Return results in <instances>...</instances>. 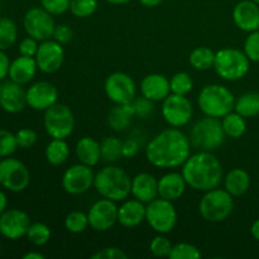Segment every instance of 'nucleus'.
I'll use <instances>...</instances> for the list:
<instances>
[{
    "label": "nucleus",
    "instance_id": "37998d69",
    "mask_svg": "<svg viewBox=\"0 0 259 259\" xmlns=\"http://www.w3.org/2000/svg\"><path fill=\"white\" fill-rule=\"evenodd\" d=\"M132 104H133L134 106L136 116H138V118L141 119H148L154 111L153 101L144 98V96H142V98H136Z\"/></svg>",
    "mask_w": 259,
    "mask_h": 259
},
{
    "label": "nucleus",
    "instance_id": "6e6d98bb",
    "mask_svg": "<svg viewBox=\"0 0 259 259\" xmlns=\"http://www.w3.org/2000/svg\"><path fill=\"white\" fill-rule=\"evenodd\" d=\"M23 259H45V255L39 252H28L23 255Z\"/></svg>",
    "mask_w": 259,
    "mask_h": 259
},
{
    "label": "nucleus",
    "instance_id": "de8ad7c7",
    "mask_svg": "<svg viewBox=\"0 0 259 259\" xmlns=\"http://www.w3.org/2000/svg\"><path fill=\"white\" fill-rule=\"evenodd\" d=\"M73 37V32L67 24H60V25H56L55 28V32H53V39L57 40L58 43L61 45H67L72 40Z\"/></svg>",
    "mask_w": 259,
    "mask_h": 259
},
{
    "label": "nucleus",
    "instance_id": "39448f33",
    "mask_svg": "<svg viewBox=\"0 0 259 259\" xmlns=\"http://www.w3.org/2000/svg\"><path fill=\"white\" fill-rule=\"evenodd\" d=\"M189 138L194 147L211 152L224 144L227 136L219 119L205 115L192 125Z\"/></svg>",
    "mask_w": 259,
    "mask_h": 259
},
{
    "label": "nucleus",
    "instance_id": "f03ea898",
    "mask_svg": "<svg viewBox=\"0 0 259 259\" xmlns=\"http://www.w3.org/2000/svg\"><path fill=\"white\" fill-rule=\"evenodd\" d=\"M181 174L187 186L201 192L217 189L224 180L222 162L209 151L191 154L182 164Z\"/></svg>",
    "mask_w": 259,
    "mask_h": 259
},
{
    "label": "nucleus",
    "instance_id": "9b49d317",
    "mask_svg": "<svg viewBox=\"0 0 259 259\" xmlns=\"http://www.w3.org/2000/svg\"><path fill=\"white\" fill-rule=\"evenodd\" d=\"M194 106L186 95L169 94L162 104V116L169 126L182 128L191 121Z\"/></svg>",
    "mask_w": 259,
    "mask_h": 259
},
{
    "label": "nucleus",
    "instance_id": "4468645a",
    "mask_svg": "<svg viewBox=\"0 0 259 259\" xmlns=\"http://www.w3.org/2000/svg\"><path fill=\"white\" fill-rule=\"evenodd\" d=\"M95 174L93 167L83 163L73 164L68 167L62 176V187L67 194L77 196L88 192L94 186Z\"/></svg>",
    "mask_w": 259,
    "mask_h": 259
},
{
    "label": "nucleus",
    "instance_id": "dca6fc26",
    "mask_svg": "<svg viewBox=\"0 0 259 259\" xmlns=\"http://www.w3.org/2000/svg\"><path fill=\"white\" fill-rule=\"evenodd\" d=\"M34 58L38 70L45 73H55L62 67L65 61V50L61 43L51 38L39 43V48Z\"/></svg>",
    "mask_w": 259,
    "mask_h": 259
},
{
    "label": "nucleus",
    "instance_id": "58836bf2",
    "mask_svg": "<svg viewBox=\"0 0 259 259\" xmlns=\"http://www.w3.org/2000/svg\"><path fill=\"white\" fill-rule=\"evenodd\" d=\"M171 259H199L201 258V252L199 248L195 247L194 244L190 243H179L174 245L169 253Z\"/></svg>",
    "mask_w": 259,
    "mask_h": 259
},
{
    "label": "nucleus",
    "instance_id": "393cba45",
    "mask_svg": "<svg viewBox=\"0 0 259 259\" xmlns=\"http://www.w3.org/2000/svg\"><path fill=\"white\" fill-rule=\"evenodd\" d=\"M37 70L38 66L34 57L20 55L19 57L10 62L9 75L8 76L14 82L19 83V85H25L34 78Z\"/></svg>",
    "mask_w": 259,
    "mask_h": 259
},
{
    "label": "nucleus",
    "instance_id": "052dcab7",
    "mask_svg": "<svg viewBox=\"0 0 259 259\" xmlns=\"http://www.w3.org/2000/svg\"><path fill=\"white\" fill-rule=\"evenodd\" d=\"M0 86H2V85H0Z\"/></svg>",
    "mask_w": 259,
    "mask_h": 259
},
{
    "label": "nucleus",
    "instance_id": "79ce46f5",
    "mask_svg": "<svg viewBox=\"0 0 259 259\" xmlns=\"http://www.w3.org/2000/svg\"><path fill=\"white\" fill-rule=\"evenodd\" d=\"M244 53L253 62H259V29L250 32L244 42Z\"/></svg>",
    "mask_w": 259,
    "mask_h": 259
},
{
    "label": "nucleus",
    "instance_id": "a211bd4d",
    "mask_svg": "<svg viewBox=\"0 0 259 259\" xmlns=\"http://www.w3.org/2000/svg\"><path fill=\"white\" fill-rule=\"evenodd\" d=\"M58 100V90L48 81H38L27 90V105L33 110L45 111Z\"/></svg>",
    "mask_w": 259,
    "mask_h": 259
},
{
    "label": "nucleus",
    "instance_id": "f3484780",
    "mask_svg": "<svg viewBox=\"0 0 259 259\" xmlns=\"http://www.w3.org/2000/svg\"><path fill=\"white\" fill-rule=\"evenodd\" d=\"M30 224L29 215L23 210H5L0 215V234L9 240H18L27 235Z\"/></svg>",
    "mask_w": 259,
    "mask_h": 259
},
{
    "label": "nucleus",
    "instance_id": "2eb2a0df",
    "mask_svg": "<svg viewBox=\"0 0 259 259\" xmlns=\"http://www.w3.org/2000/svg\"><path fill=\"white\" fill-rule=\"evenodd\" d=\"M116 202L109 199H100L91 205L88 211L89 225L95 232H108L118 223Z\"/></svg>",
    "mask_w": 259,
    "mask_h": 259
},
{
    "label": "nucleus",
    "instance_id": "7c9ffc66",
    "mask_svg": "<svg viewBox=\"0 0 259 259\" xmlns=\"http://www.w3.org/2000/svg\"><path fill=\"white\" fill-rule=\"evenodd\" d=\"M222 125L225 132V136L229 138H240L247 131V121L244 116L238 114L237 111L227 114L224 118H222Z\"/></svg>",
    "mask_w": 259,
    "mask_h": 259
},
{
    "label": "nucleus",
    "instance_id": "0eeeda50",
    "mask_svg": "<svg viewBox=\"0 0 259 259\" xmlns=\"http://www.w3.org/2000/svg\"><path fill=\"white\" fill-rule=\"evenodd\" d=\"M234 209L233 196L227 191L217 187L204 194L199 202V211L202 219L210 223H220L230 217Z\"/></svg>",
    "mask_w": 259,
    "mask_h": 259
},
{
    "label": "nucleus",
    "instance_id": "7ed1b4c3",
    "mask_svg": "<svg viewBox=\"0 0 259 259\" xmlns=\"http://www.w3.org/2000/svg\"><path fill=\"white\" fill-rule=\"evenodd\" d=\"M94 187L104 199L124 201L132 194V179L123 168L109 164L95 175Z\"/></svg>",
    "mask_w": 259,
    "mask_h": 259
},
{
    "label": "nucleus",
    "instance_id": "6ab92c4d",
    "mask_svg": "<svg viewBox=\"0 0 259 259\" xmlns=\"http://www.w3.org/2000/svg\"><path fill=\"white\" fill-rule=\"evenodd\" d=\"M14 81H5L0 86V108L10 114H17L27 106V90Z\"/></svg>",
    "mask_w": 259,
    "mask_h": 259
},
{
    "label": "nucleus",
    "instance_id": "49530a36",
    "mask_svg": "<svg viewBox=\"0 0 259 259\" xmlns=\"http://www.w3.org/2000/svg\"><path fill=\"white\" fill-rule=\"evenodd\" d=\"M128 254L123 249L116 247H106L99 249L91 255V259H126Z\"/></svg>",
    "mask_w": 259,
    "mask_h": 259
},
{
    "label": "nucleus",
    "instance_id": "4c0bfd02",
    "mask_svg": "<svg viewBox=\"0 0 259 259\" xmlns=\"http://www.w3.org/2000/svg\"><path fill=\"white\" fill-rule=\"evenodd\" d=\"M98 9V0H71L70 12L76 18H88Z\"/></svg>",
    "mask_w": 259,
    "mask_h": 259
},
{
    "label": "nucleus",
    "instance_id": "473e14b6",
    "mask_svg": "<svg viewBox=\"0 0 259 259\" xmlns=\"http://www.w3.org/2000/svg\"><path fill=\"white\" fill-rule=\"evenodd\" d=\"M101 161L109 164L118 162L123 157V142L116 137H106L100 143Z\"/></svg>",
    "mask_w": 259,
    "mask_h": 259
},
{
    "label": "nucleus",
    "instance_id": "c85d7f7f",
    "mask_svg": "<svg viewBox=\"0 0 259 259\" xmlns=\"http://www.w3.org/2000/svg\"><path fill=\"white\" fill-rule=\"evenodd\" d=\"M46 159L52 166H62L66 163L70 157V147H68L66 139H56L52 141L46 147Z\"/></svg>",
    "mask_w": 259,
    "mask_h": 259
},
{
    "label": "nucleus",
    "instance_id": "a878e982",
    "mask_svg": "<svg viewBox=\"0 0 259 259\" xmlns=\"http://www.w3.org/2000/svg\"><path fill=\"white\" fill-rule=\"evenodd\" d=\"M75 152L80 163L86 166L95 167L101 161L100 143L91 137H82L76 143Z\"/></svg>",
    "mask_w": 259,
    "mask_h": 259
},
{
    "label": "nucleus",
    "instance_id": "c03bdc74",
    "mask_svg": "<svg viewBox=\"0 0 259 259\" xmlns=\"http://www.w3.org/2000/svg\"><path fill=\"white\" fill-rule=\"evenodd\" d=\"M15 138H17V143L19 148L28 149L37 143L38 136L33 129L22 128L15 133Z\"/></svg>",
    "mask_w": 259,
    "mask_h": 259
},
{
    "label": "nucleus",
    "instance_id": "e433bc0d",
    "mask_svg": "<svg viewBox=\"0 0 259 259\" xmlns=\"http://www.w3.org/2000/svg\"><path fill=\"white\" fill-rule=\"evenodd\" d=\"M171 85V93L177 94V95H187L191 93L194 88V81L192 77L187 72H177L169 80Z\"/></svg>",
    "mask_w": 259,
    "mask_h": 259
},
{
    "label": "nucleus",
    "instance_id": "864d4df0",
    "mask_svg": "<svg viewBox=\"0 0 259 259\" xmlns=\"http://www.w3.org/2000/svg\"><path fill=\"white\" fill-rule=\"evenodd\" d=\"M7 206H8L7 195H5L3 191H0V215L7 210Z\"/></svg>",
    "mask_w": 259,
    "mask_h": 259
},
{
    "label": "nucleus",
    "instance_id": "4d7b16f0",
    "mask_svg": "<svg viewBox=\"0 0 259 259\" xmlns=\"http://www.w3.org/2000/svg\"><path fill=\"white\" fill-rule=\"evenodd\" d=\"M105 2H108L109 4H113V5H123V4H126V3H129L131 0H105Z\"/></svg>",
    "mask_w": 259,
    "mask_h": 259
},
{
    "label": "nucleus",
    "instance_id": "8fccbe9b",
    "mask_svg": "<svg viewBox=\"0 0 259 259\" xmlns=\"http://www.w3.org/2000/svg\"><path fill=\"white\" fill-rule=\"evenodd\" d=\"M139 151V144L136 139H128L123 142V157L125 158H133L137 156Z\"/></svg>",
    "mask_w": 259,
    "mask_h": 259
},
{
    "label": "nucleus",
    "instance_id": "72a5a7b5",
    "mask_svg": "<svg viewBox=\"0 0 259 259\" xmlns=\"http://www.w3.org/2000/svg\"><path fill=\"white\" fill-rule=\"evenodd\" d=\"M18 37V28L14 20L8 17H0V51L9 50Z\"/></svg>",
    "mask_w": 259,
    "mask_h": 259
},
{
    "label": "nucleus",
    "instance_id": "6e6552de",
    "mask_svg": "<svg viewBox=\"0 0 259 259\" xmlns=\"http://www.w3.org/2000/svg\"><path fill=\"white\" fill-rule=\"evenodd\" d=\"M43 125L51 138L66 139L75 129V115L70 106L56 103L55 105L45 110Z\"/></svg>",
    "mask_w": 259,
    "mask_h": 259
},
{
    "label": "nucleus",
    "instance_id": "9d476101",
    "mask_svg": "<svg viewBox=\"0 0 259 259\" xmlns=\"http://www.w3.org/2000/svg\"><path fill=\"white\" fill-rule=\"evenodd\" d=\"M30 174L22 161L12 157L0 159V185L12 192H20L29 185Z\"/></svg>",
    "mask_w": 259,
    "mask_h": 259
},
{
    "label": "nucleus",
    "instance_id": "b1692460",
    "mask_svg": "<svg viewBox=\"0 0 259 259\" xmlns=\"http://www.w3.org/2000/svg\"><path fill=\"white\" fill-rule=\"evenodd\" d=\"M146 205L137 199L124 200L118 209V223L124 228H136L146 220Z\"/></svg>",
    "mask_w": 259,
    "mask_h": 259
},
{
    "label": "nucleus",
    "instance_id": "5fc2aeb1",
    "mask_svg": "<svg viewBox=\"0 0 259 259\" xmlns=\"http://www.w3.org/2000/svg\"><path fill=\"white\" fill-rule=\"evenodd\" d=\"M250 233H252V237L254 238L255 240L259 242V219L255 220L252 224V228H250Z\"/></svg>",
    "mask_w": 259,
    "mask_h": 259
},
{
    "label": "nucleus",
    "instance_id": "a18cd8bd",
    "mask_svg": "<svg viewBox=\"0 0 259 259\" xmlns=\"http://www.w3.org/2000/svg\"><path fill=\"white\" fill-rule=\"evenodd\" d=\"M71 0H40V7L52 15L65 14L70 10Z\"/></svg>",
    "mask_w": 259,
    "mask_h": 259
},
{
    "label": "nucleus",
    "instance_id": "2f4dec72",
    "mask_svg": "<svg viewBox=\"0 0 259 259\" xmlns=\"http://www.w3.org/2000/svg\"><path fill=\"white\" fill-rule=\"evenodd\" d=\"M215 55L217 52L209 47H196L190 53L189 62L191 67L197 71H206L214 68Z\"/></svg>",
    "mask_w": 259,
    "mask_h": 259
},
{
    "label": "nucleus",
    "instance_id": "4be33fe9",
    "mask_svg": "<svg viewBox=\"0 0 259 259\" xmlns=\"http://www.w3.org/2000/svg\"><path fill=\"white\" fill-rule=\"evenodd\" d=\"M132 195L134 199L148 204L158 197V180L148 172H141L132 179Z\"/></svg>",
    "mask_w": 259,
    "mask_h": 259
},
{
    "label": "nucleus",
    "instance_id": "bb28decb",
    "mask_svg": "<svg viewBox=\"0 0 259 259\" xmlns=\"http://www.w3.org/2000/svg\"><path fill=\"white\" fill-rule=\"evenodd\" d=\"M136 116L133 104H115L109 111L108 124L113 131L124 132L131 126Z\"/></svg>",
    "mask_w": 259,
    "mask_h": 259
},
{
    "label": "nucleus",
    "instance_id": "ddd939ff",
    "mask_svg": "<svg viewBox=\"0 0 259 259\" xmlns=\"http://www.w3.org/2000/svg\"><path fill=\"white\" fill-rule=\"evenodd\" d=\"M104 91L114 104H132L137 98V86L133 78L124 72H114L106 77Z\"/></svg>",
    "mask_w": 259,
    "mask_h": 259
},
{
    "label": "nucleus",
    "instance_id": "603ef678",
    "mask_svg": "<svg viewBox=\"0 0 259 259\" xmlns=\"http://www.w3.org/2000/svg\"><path fill=\"white\" fill-rule=\"evenodd\" d=\"M138 2L147 8H154V7H158L163 0H138Z\"/></svg>",
    "mask_w": 259,
    "mask_h": 259
},
{
    "label": "nucleus",
    "instance_id": "c9c22d12",
    "mask_svg": "<svg viewBox=\"0 0 259 259\" xmlns=\"http://www.w3.org/2000/svg\"><path fill=\"white\" fill-rule=\"evenodd\" d=\"M51 229L43 223H34V224H30L29 229H28L27 235L32 244L37 245V247H42V245L47 244L51 239Z\"/></svg>",
    "mask_w": 259,
    "mask_h": 259
},
{
    "label": "nucleus",
    "instance_id": "cd10ccee",
    "mask_svg": "<svg viewBox=\"0 0 259 259\" xmlns=\"http://www.w3.org/2000/svg\"><path fill=\"white\" fill-rule=\"evenodd\" d=\"M250 176L245 169L234 168L224 177V189L234 196H242L249 190Z\"/></svg>",
    "mask_w": 259,
    "mask_h": 259
},
{
    "label": "nucleus",
    "instance_id": "f704fd0d",
    "mask_svg": "<svg viewBox=\"0 0 259 259\" xmlns=\"http://www.w3.org/2000/svg\"><path fill=\"white\" fill-rule=\"evenodd\" d=\"M89 225V218L88 214L82 211H78V210H75V211H71L70 214H67L65 219V228L72 234H80V233H83L86 229H88Z\"/></svg>",
    "mask_w": 259,
    "mask_h": 259
},
{
    "label": "nucleus",
    "instance_id": "13d9d810",
    "mask_svg": "<svg viewBox=\"0 0 259 259\" xmlns=\"http://www.w3.org/2000/svg\"><path fill=\"white\" fill-rule=\"evenodd\" d=\"M253 2H254V3H257V4L259 5V0H253Z\"/></svg>",
    "mask_w": 259,
    "mask_h": 259
},
{
    "label": "nucleus",
    "instance_id": "423d86ee",
    "mask_svg": "<svg viewBox=\"0 0 259 259\" xmlns=\"http://www.w3.org/2000/svg\"><path fill=\"white\" fill-rule=\"evenodd\" d=\"M250 67V60L244 51L223 48L215 55L214 70L219 77L227 81H238L244 77Z\"/></svg>",
    "mask_w": 259,
    "mask_h": 259
},
{
    "label": "nucleus",
    "instance_id": "f257e3e1",
    "mask_svg": "<svg viewBox=\"0 0 259 259\" xmlns=\"http://www.w3.org/2000/svg\"><path fill=\"white\" fill-rule=\"evenodd\" d=\"M191 146L189 137L179 128L164 129L147 144V161L157 168H177L191 156Z\"/></svg>",
    "mask_w": 259,
    "mask_h": 259
},
{
    "label": "nucleus",
    "instance_id": "3c124183",
    "mask_svg": "<svg viewBox=\"0 0 259 259\" xmlns=\"http://www.w3.org/2000/svg\"><path fill=\"white\" fill-rule=\"evenodd\" d=\"M10 61L9 57L4 53V51H0V80L7 77L9 75Z\"/></svg>",
    "mask_w": 259,
    "mask_h": 259
},
{
    "label": "nucleus",
    "instance_id": "aec40b11",
    "mask_svg": "<svg viewBox=\"0 0 259 259\" xmlns=\"http://www.w3.org/2000/svg\"><path fill=\"white\" fill-rule=\"evenodd\" d=\"M233 20L240 30L254 32L259 29V5L253 0H242L233 9Z\"/></svg>",
    "mask_w": 259,
    "mask_h": 259
},
{
    "label": "nucleus",
    "instance_id": "bf43d9fd",
    "mask_svg": "<svg viewBox=\"0 0 259 259\" xmlns=\"http://www.w3.org/2000/svg\"><path fill=\"white\" fill-rule=\"evenodd\" d=\"M0 10H2V4H0Z\"/></svg>",
    "mask_w": 259,
    "mask_h": 259
},
{
    "label": "nucleus",
    "instance_id": "a19ab883",
    "mask_svg": "<svg viewBox=\"0 0 259 259\" xmlns=\"http://www.w3.org/2000/svg\"><path fill=\"white\" fill-rule=\"evenodd\" d=\"M18 148L17 138L12 132L0 129V158L10 157Z\"/></svg>",
    "mask_w": 259,
    "mask_h": 259
},
{
    "label": "nucleus",
    "instance_id": "c756f323",
    "mask_svg": "<svg viewBox=\"0 0 259 259\" xmlns=\"http://www.w3.org/2000/svg\"><path fill=\"white\" fill-rule=\"evenodd\" d=\"M234 111L244 118L259 115V93H245L235 100Z\"/></svg>",
    "mask_w": 259,
    "mask_h": 259
},
{
    "label": "nucleus",
    "instance_id": "ea45409f",
    "mask_svg": "<svg viewBox=\"0 0 259 259\" xmlns=\"http://www.w3.org/2000/svg\"><path fill=\"white\" fill-rule=\"evenodd\" d=\"M172 247L174 245H172L171 240L167 237H164V234H158L157 237H154L151 240V244H149L151 253L157 258L169 257Z\"/></svg>",
    "mask_w": 259,
    "mask_h": 259
},
{
    "label": "nucleus",
    "instance_id": "20e7f679",
    "mask_svg": "<svg viewBox=\"0 0 259 259\" xmlns=\"http://www.w3.org/2000/svg\"><path fill=\"white\" fill-rule=\"evenodd\" d=\"M197 105L206 116L222 119L234 110L235 96L227 86L211 83L201 89Z\"/></svg>",
    "mask_w": 259,
    "mask_h": 259
},
{
    "label": "nucleus",
    "instance_id": "412c9836",
    "mask_svg": "<svg viewBox=\"0 0 259 259\" xmlns=\"http://www.w3.org/2000/svg\"><path fill=\"white\" fill-rule=\"evenodd\" d=\"M142 96L149 99L153 103L163 101L171 94L169 78L161 73H151L147 75L141 82Z\"/></svg>",
    "mask_w": 259,
    "mask_h": 259
},
{
    "label": "nucleus",
    "instance_id": "1a4fd4ad",
    "mask_svg": "<svg viewBox=\"0 0 259 259\" xmlns=\"http://www.w3.org/2000/svg\"><path fill=\"white\" fill-rule=\"evenodd\" d=\"M146 222L158 234H168L177 224V211L172 201L157 197L146 207Z\"/></svg>",
    "mask_w": 259,
    "mask_h": 259
},
{
    "label": "nucleus",
    "instance_id": "5701e85b",
    "mask_svg": "<svg viewBox=\"0 0 259 259\" xmlns=\"http://www.w3.org/2000/svg\"><path fill=\"white\" fill-rule=\"evenodd\" d=\"M186 180L179 172H168L158 180V197L168 201L181 199L186 191Z\"/></svg>",
    "mask_w": 259,
    "mask_h": 259
},
{
    "label": "nucleus",
    "instance_id": "f8f14e48",
    "mask_svg": "<svg viewBox=\"0 0 259 259\" xmlns=\"http://www.w3.org/2000/svg\"><path fill=\"white\" fill-rule=\"evenodd\" d=\"M23 25H24L27 34L37 39L38 42L51 39L56 28L53 15L43 9L42 7H34L28 9L23 18Z\"/></svg>",
    "mask_w": 259,
    "mask_h": 259
},
{
    "label": "nucleus",
    "instance_id": "09e8293b",
    "mask_svg": "<svg viewBox=\"0 0 259 259\" xmlns=\"http://www.w3.org/2000/svg\"><path fill=\"white\" fill-rule=\"evenodd\" d=\"M38 48H39V43H38V40L34 39V38L29 37V35H28L27 38H24V39L19 43V53L23 56L35 57Z\"/></svg>",
    "mask_w": 259,
    "mask_h": 259
}]
</instances>
